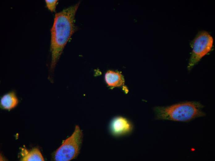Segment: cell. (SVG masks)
Masks as SVG:
<instances>
[{
  "label": "cell",
  "instance_id": "cell-2",
  "mask_svg": "<svg viewBox=\"0 0 215 161\" xmlns=\"http://www.w3.org/2000/svg\"><path fill=\"white\" fill-rule=\"evenodd\" d=\"M204 106L196 101H187L154 108L157 120L188 122L205 115Z\"/></svg>",
  "mask_w": 215,
  "mask_h": 161
},
{
  "label": "cell",
  "instance_id": "cell-8",
  "mask_svg": "<svg viewBox=\"0 0 215 161\" xmlns=\"http://www.w3.org/2000/svg\"><path fill=\"white\" fill-rule=\"evenodd\" d=\"M21 159L22 161H44V157L39 149L34 148L28 150L24 148H21Z\"/></svg>",
  "mask_w": 215,
  "mask_h": 161
},
{
  "label": "cell",
  "instance_id": "cell-1",
  "mask_svg": "<svg viewBox=\"0 0 215 161\" xmlns=\"http://www.w3.org/2000/svg\"><path fill=\"white\" fill-rule=\"evenodd\" d=\"M79 2L56 13L51 29L50 70L53 72L67 43L75 31V17Z\"/></svg>",
  "mask_w": 215,
  "mask_h": 161
},
{
  "label": "cell",
  "instance_id": "cell-9",
  "mask_svg": "<svg viewBox=\"0 0 215 161\" xmlns=\"http://www.w3.org/2000/svg\"><path fill=\"white\" fill-rule=\"evenodd\" d=\"M57 0H45L46 5L48 8L51 12L55 10Z\"/></svg>",
  "mask_w": 215,
  "mask_h": 161
},
{
  "label": "cell",
  "instance_id": "cell-4",
  "mask_svg": "<svg viewBox=\"0 0 215 161\" xmlns=\"http://www.w3.org/2000/svg\"><path fill=\"white\" fill-rule=\"evenodd\" d=\"M192 43V50L187 67L189 71L212 50L213 38L208 32L202 30L197 33Z\"/></svg>",
  "mask_w": 215,
  "mask_h": 161
},
{
  "label": "cell",
  "instance_id": "cell-7",
  "mask_svg": "<svg viewBox=\"0 0 215 161\" xmlns=\"http://www.w3.org/2000/svg\"><path fill=\"white\" fill-rule=\"evenodd\" d=\"M19 103V100L16 93L12 90L4 94L1 97L0 106L2 109L10 111L15 108Z\"/></svg>",
  "mask_w": 215,
  "mask_h": 161
},
{
  "label": "cell",
  "instance_id": "cell-3",
  "mask_svg": "<svg viewBox=\"0 0 215 161\" xmlns=\"http://www.w3.org/2000/svg\"><path fill=\"white\" fill-rule=\"evenodd\" d=\"M82 138V130L78 126H76L72 134L65 140L55 152L54 160L69 161L75 158L79 153Z\"/></svg>",
  "mask_w": 215,
  "mask_h": 161
},
{
  "label": "cell",
  "instance_id": "cell-6",
  "mask_svg": "<svg viewBox=\"0 0 215 161\" xmlns=\"http://www.w3.org/2000/svg\"><path fill=\"white\" fill-rule=\"evenodd\" d=\"M104 79L107 85L111 88L121 87L124 85L123 76L117 71H108L105 74Z\"/></svg>",
  "mask_w": 215,
  "mask_h": 161
},
{
  "label": "cell",
  "instance_id": "cell-5",
  "mask_svg": "<svg viewBox=\"0 0 215 161\" xmlns=\"http://www.w3.org/2000/svg\"><path fill=\"white\" fill-rule=\"evenodd\" d=\"M112 134L115 136H120L130 133L133 128L131 122L127 119L121 116L114 118L110 124Z\"/></svg>",
  "mask_w": 215,
  "mask_h": 161
}]
</instances>
